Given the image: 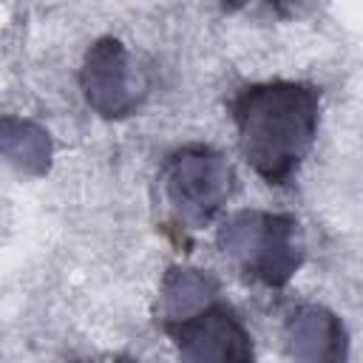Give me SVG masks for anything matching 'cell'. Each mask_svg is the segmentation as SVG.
Wrapping results in <instances>:
<instances>
[{
  "instance_id": "6da1fadb",
  "label": "cell",
  "mask_w": 363,
  "mask_h": 363,
  "mask_svg": "<svg viewBox=\"0 0 363 363\" xmlns=\"http://www.w3.org/2000/svg\"><path fill=\"white\" fill-rule=\"evenodd\" d=\"M247 164L267 184H286L306 159L318 128V91L301 82L250 85L233 99Z\"/></svg>"
}]
</instances>
